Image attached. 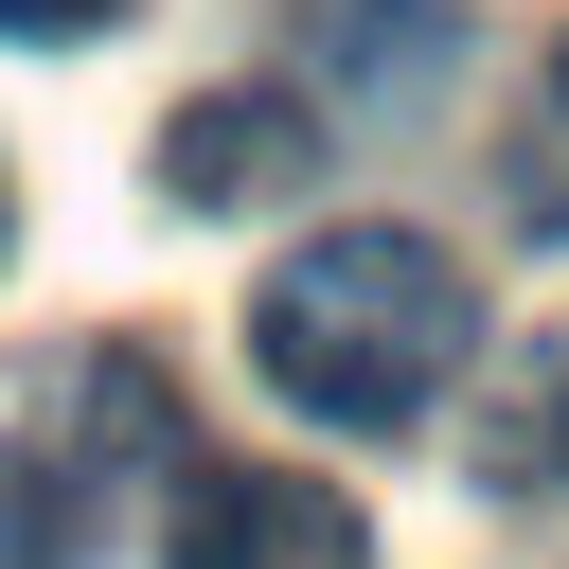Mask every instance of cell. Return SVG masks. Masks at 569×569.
<instances>
[{"mask_svg": "<svg viewBox=\"0 0 569 569\" xmlns=\"http://www.w3.org/2000/svg\"><path fill=\"white\" fill-rule=\"evenodd\" d=\"M284 178H320V124H302L284 89H213V107L160 124V196H178V213H249V196H284Z\"/></svg>", "mask_w": 569, "mask_h": 569, "instance_id": "3957f363", "label": "cell"}, {"mask_svg": "<svg viewBox=\"0 0 569 569\" xmlns=\"http://www.w3.org/2000/svg\"><path fill=\"white\" fill-rule=\"evenodd\" d=\"M178 569H373V516L302 462H213L178 498Z\"/></svg>", "mask_w": 569, "mask_h": 569, "instance_id": "7a4b0ae2", "label": "cell"}, {"mask_svg": "<svg viewBox=\"0 0 569 569\" xmlns=\"http://www.w3.org/2000/svg\"><path fill=\"white\" fill-rule=\"evenodd\" d=\"M0 231H18V196H0Z\"/></svg>", "mask_w": 569, "mask_h": 569, "instance_id": "8992f818", "label": "cell"}, {"mask_svg": "<svg viewBox=\"0 0 569 569\" xmlns=\"http://www.w3.org/2000/svg\"><path fill=\"white\" fill-rule=\"evenodd\" d=\"M551 71H569V53H551Z\"/></svg>", "mask_w": 569, "mask_h": 569, "instance_id": "52a82bcc", "label": "cell"}, {"mask_svg": "<svg viewBox=\"0 0 569 569\" xmlns=\"http://www.w3.org/2000/svg\"><path fill=\"white\" fill-rule=\"evenodd\" d=\"M124 0H0V36H107Z\"/></svg>", "mask_w": 569, "mask_h": 569, "instance_id": "5b68a950", "label": "cell"}, {"mask_svg": "<svg viewBox=\"0 0 569 569\" xmlns=\"http://www.w3.org/2000/svg\"><path fill=\"white\" fill-rule=\"evenodd\" d=\"M480 480H498V498H569V320L498 373V409H480Z\"/></svg>", "mask_w": 569, "mask_h": 569, "instance_id": "277c9868", "label": "cell"}, {"mask_svg": "<svg viewBox=\"0 0 569 569\" xmlns=\"http://www.w3.org/2000/svg\"><path fill=\"white\" fill-rule=\"evenodd\" d=\"M249 356H267V391H302L338 427H409L480 356V284L427 231H320L249 284Z\"/></svg>", "mask_w": 569, "mask_h": 569, "instance_id": "6da1fadb", "label": "cell"}]
</instances>
